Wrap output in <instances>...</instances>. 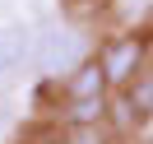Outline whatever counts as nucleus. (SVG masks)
I'll list each match as a JSON object with an SVG mask.
<instances>
[{"instance_id":"1","label":"nucleus","mask_w":153,"mask_h":144,"mask_svg":"<svg viewBox=\"0 0 153 144\" xmlns=\"http://www.w3.org/2000/svg\"><path fill=\"white\" fill-rule=\"evenodd\" d=\"M33 56H37L42 75H51V79H70V75H74V70L84 65L88 56H93V37H88L84 28L56 23V28H47V33L37 37Z\"/></svg>"},{"instance_id":"2","label":"nucleus","mask_w":153,"mask_h":144,"mask_svg":"<svg viewBox=\"0 0 153 144\" xmlns=\"http://www.w3.org/2000/svg\"><path fill=\"white\" fill-rule=\"evenodd\" d=\"M97 60L107 70V84L111 88H130L144 75V60H149V33H121V37H107L97 47Z\"/></svg>"},{"instance_id":"3","label":"nucleus","mask_w":153,"mask_h":144,"mask_svg":"<svg viewBox=\"0 0 153 144\" xmlns=\"http://www.w3.org/2000/svg\"><path fill=\"white\" fill-rule=\"evenodd\" d=\"M107 88H111V84H107V70H102V60H97V56H88L84 65H79L74 75L65 79V98H70V102H88V98H107Z\"/></svg>"},{"instance_id":"4","label":"nucleus","mask_w":153,"mask_h":144,"mask_svg":"<svg viewBox=\"0 0 153 144\" xmlns=\"http://www.w3.org/2000/svg\"><path fill=\"white\" fill-rule=\"evenodd\" d=\"M125 121H134V125H144L153 116V75H139L130 88H125Z\"/></svg>"},{"instance_id":"5","label":"nucleus","mask_w":153,"mask_h":144,"mask_svg":"<svg viewBox=\"0 0 153 144\" xmlns=\"http://www.w3.org/2000/svg\"><path fill=\"white\" fill-rule=\"evenodd\" d=\"M23 56H28V33L19 23H0V75L19 70Z\"/></svg>"},{"instance_id":"6","label":"nucleus","mask_w":153,"mask_h":144,"mask_svg":"<svg viewBox=\"0 0 153 144\" xmlns=\"http://www.w3.org/2000/svg\"><path fill=\"white\" fill-rule=\"evenodd\" d=\"M107 116V98H88V102H70L65 107V125L84 130V125H97Z\"/></svg>"}]
</instances>
